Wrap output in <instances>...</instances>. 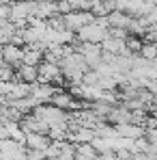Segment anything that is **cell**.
Here are the masks:
<instances>
[{"label": "cell", "mask_w": 157, "mask_h": 160, "mask_svg": "<svg viewBox=\"0 0 157 160\" xmlns=\"http://www.w3.org/2000/svg\"><path fill=\"white\" fill-rule=\"evenodd\" d=\"M105 37H108V28L97 26L95 22L76 30V41H82V43H101Z\"/></svg>", "instance_id": "6da1fadb"}, {"label": "cell", "mask_w": 157, "mask_h": 160, "mask_svg": "<svg viewBox=\"0 0 157 160\" xmlns=\"http://www.w3.org/2000/svg\"><path fill=\"white\" fill-rule=\"evenodd\" d=\"M153 7L146 4L144 0H116L114 2V11H121V13H127L131 18H140L144 15L146 11H151Z\"/></svg>", "instance_id": "7a4b0ae2"}, {"label": "cell", "mask_w": 157, "mask_h": 160, "mask_svg": "<svg viewBox=\"0 0 157 160\" xmlns=\"http://www.w3.org/2000/svg\"><path fill=\"white\" fill-rule=\"evenodd\" d=\"M90 22H93V13H90V11H69V13L62 15L65 30H71V32L80 30L82 26H86V24H90Z\"/></svg>", "instance_id": "3957f363"}, {"label": "cell", "mask_w": 157, "mask_h": 160, "mask_svg": "<svg viewBox=\"0 0 157 160\" xmlns=\"http://www.w3.org/2000/svg\"><path fill=\"white\" fill-rule=\"evenodd\" d=\"M60 76V67L58 63H50V61H41L37 65V82L39 84H52V80Z\"/></svg>", "instance_id": "277c9868"}, {"label": "cell", "mask_w": 157, "mask_h": 160, "mask_svg": "<svg viewBox=\"0 0 157 160\" xmlns=\"http://www.w3.org/2000/svg\"><path fill=\"white\" fill-rule=\"evenodd\" d=\"M22 52H24V46H13V43H2V46H0L2 63L11 65L13 69L20 65V61H22Z\"/></svg>", "instance_id": "5b68a950"}, {"label": "cell", "mask_w": 157, "mask_h": 160, "mask_svg": "<svg viewBox=\"0 0 157 160\" xmlns=\"http://www.w3.org/2000/svg\"><path fill=\"white\" fill-rule=\"evenodd\" d=\"M99 46H101V52H108V54H125V56H131V54L125 50V39L105 37Z\"/></svg>", "instance_id": "8992f818"}, {"label": "cell", "mask_w": 157, "mask_h": 160, "mask_svg": "<svg viewBox=\"0 0 157 160\" xmlns=\"http://www.w3.org/2000/svg\"><path fill=\"white\" fill-rule=\"evenodd\" d=\"M105 20H108V26L110 28H123V30H127L133 18L127 15V13H121V11H110L105 15Z\"/></svg>", "instance_id": "52a82bcc"}, {"label": "cell", "mask_w": 157, "mask_h": 160, "mask_svg": "<svg viewBox=\"0 0 157 160\" xmlns=\"http://www.w3.org/2000/svg\"><path fill=\"white\" fill-rule=\"evenodd\" d=\"M58 11H56V0H41V2H37V9H35V18H39V20H48V18H52L56 15ZM60 15V13H58Z\"/></svg>", "instance_id": "ba28073f"}, {"label": "cell", "mask_w": 157, "mask_h": 160, "mask_svg": "<svg viewBox=\"0 0 157 160\" xmlns=\"http://www.w3.org/2000/svg\"><path fill=\"white\" fill-rule=\"evenodd\" d=\"M15 80H20V82H28V84H32V82H37V67H32V65H17L15 67Z\"/></svg>", "instance_id": "9c48e42d"}, {"label": "cell", "mask_w": 157, "mask_h": 160, "mask_svg": "<svg viewBox=\"0 0 157 160\" xmlns=\"http://www.w3.org/2000/svg\"><path fill=\"white\" fill-rule=\"evenodd\" d=\"M24 138H26V143L32 149H45V147H48V138L41 132H26Z\"/></svg>", "instance_id": "30bf717a"}, {"label": "cell", "mask_w": 157, "mask_h": 160, "mask_svg": "<svg viewBox=\"0 0 157 160\" xmlns=\"http://www.w3.org/2000/svg\"><path fill=\"white\" fill-rule=\"evenodd\" d=\"M121 136H129V138H136V136H142V126H133V123H118V132Z\"/></svg>", "instance_id": "8fae6325"}, {"label": "cell", "mask_w": 157, "mask_h": 160, "mask_svg": "<svg viewBox=\"0 0 157 160\" xmlns=\"http://www.w3.org/2000/svg\"><path fill=\"white\" fill-rule=\"evenodd\" d=\"M69 138H71V141H80V143H90V141L95 138V132H93L90 128H80L78 132L69 134Z\"/></svg>", "instance_id": "7c38bea8"}, {"label": "cell", "mask_w": 157, "mask_h": 160, "mask_svg": "<svg viewBox=\"0 0 157 160\" xmlns=\"http://www.w3.org/2000/svg\"><path fill=\"white\" fill-rule=\"evenodd\" d=\"M138 56L144 58V61H155L157 58V43H142Z\"/></svg>", "instance_id": "4fadbf2b"}, {"label": "cell", "mask_w": 157, "mask_h": 160, "mask_svg": "<svg viewBox=\"0 0 157 160\" xmlns=\"http://www.w3.org/2000/svg\"><path fill=\"white\" fill-rule=\"evenodd\" d=\"M140 48H142V39H140V37H133V35H129V37L125 39V50H127L131 56L140 52Z\"/></svg>", "instance_id": "5bb4252c"}, {"label": "cell", "mask_w": 157, "mask_h": 160, "mask_svg": "<svg viewBox=\"0 0 157 160\" xmlns=\"http://www.w3.org/2000/svg\"><path fill=\"white\" fill-rule=\"evenodd\" d=\"M15 78V69L11 67V65H0V82H11V80Z\"/></svg>", "instance_id": "9a60e30c"}, {"label": "cell", "mask_w": 157, "mask_h": 160, "mask_svg": "<svg viewBox=\"0 0 157 160\" xmlns=\"http://www.w3.org/2000/svg\"><path fill=\"white\" fill-rule=\"evenodd\" d=\"M67 2H69L71 11H88V7H90V0H67Z\"/></svg>", "instance_id": "2e32d148"}, {"label": "cell", "mask_w": 157, "mask_h": 160, "mask_svg": "<svg viewBox=\"0 0 157 160\" xmlns=\"http://www.w3.org/2000/svg\"><path fill=\"white\" fill-rule=\"evenodd\" d=\"M9 11H11V2L9 0H0V22L9 20Z\"/></svg>", "instance_id": "e0dca14e"}, {"label": "cell", "mask_w": 157, "mask_h": 160, "mask_svg": "<svg viewBox=\"0 0 157 160\" xmlns=\"http://www.w3.org/2000/svg\"><path fill=\"white\" fill-rule=\"evenodd\" d=\"M56 11H58L60 15H65V13H69V11H71V7H69V2H67V0H56Z\"/></svg>", "instance_id": "ac0fdd59"}]
</instances>
